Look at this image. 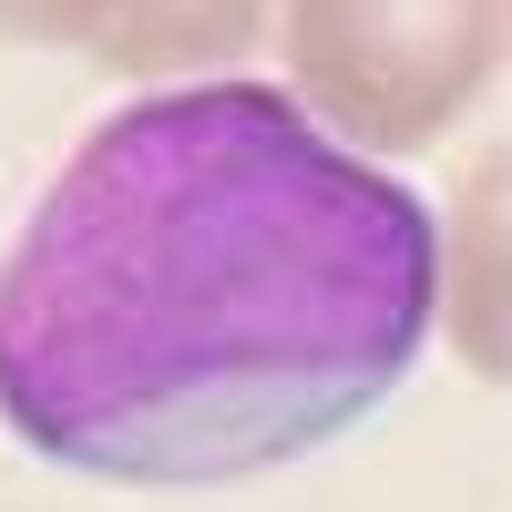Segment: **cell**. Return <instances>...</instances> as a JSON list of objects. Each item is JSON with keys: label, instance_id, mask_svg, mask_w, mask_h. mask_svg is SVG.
<instances>
[{"label": "cell", "instance_id": "cell-2", "mask_svg": "<svg viewBox=\"0 0 512 512\" xmlns=\"http://www.w3.org/2000/svg\"><path fill=\"white\" fill-rule=\"evenodd\" d=\"M502 62V0H287V72L379 154L441 144Z\"/></svg>", "mask_w": 512, "mask_h": 512}, {"label": "cell", "instance_id": "cell-3", "mask_svg": "<svg viewBox=\"0 0 512 512\" xmlns=\"http://www.w3.org/2000/svg\"><path fill=\"white\" fill-rule=\"evenodd\" d=\"M277 0H62V41L103 52L123 72H175V62H226L267 31Z\"/></svg>", "mask_w": 512, "mask_h": 512}, {"label": "cell", "instance_id": "cell-4", "mask_svg": "<svg viewBox=\"0 0 512 512\" xmlns=\"http://www.w3.org/2000/svg\"><path fill=\"white\" fill-rule=\"evenodd\" d=\"M0 31H21V41H62V0H0Z\"/></svg>", "mask_w": 512, "mask_h": 512}, {"label": "cell", "instance_id": "cell-1", "mask_svg": "<svg viewBox=\"0 0 512 512\" xmlns=\"http://www.w3.org/2000/svg\"><path fill=\"white\" fill-rule=\"evenodd\" d=\"M441 308L431 205L267 82L103 113L0 256V420L93 482H246L359 431Z\"/></svg>", "mask_w": 512, "mask_h": 512}]
</instances>
